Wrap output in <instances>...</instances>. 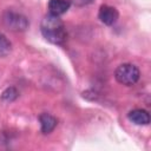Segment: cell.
I'll return each instance as SVG.
<instances>
[{
  "instance_id": "1",
  "label": "cell",
  "mask_w": 151,
  "mask_h": 151,
  "mask_svg": "<svg viewBox=\"0 0 151 151\" xmlns=\"http://www.w3.org/2000/svg\"><path fill=\"white\" fill-rule=\"evenodd\" d=\"M40 31L44 38L54 45H64L67 39L66 27L64 21L53 14H47L40 22Z\"/></svg>"
},
{
  "instance_id": "2",
  "label": "cell",
  "mask_w": 151,
  "mask_h": 151,
  "mask_svg": "<svg viewBox=\"0 0 151 151\" xmlns=\"http://www.w3.org/2000/svg\"><path fill=\"white\" fill-rule=\"evenodd\" d=\"M1 21H2V25L7 29L13 31V32H24L29 26L28 19L24 14L12 11V9H7L2 13Z\"/></svg>"
},
{
  "instance_id": "3",
  "label": "cell",
  "mask_w": 151,
  "mask_h": 151,
  "mask_svg": "<svg viewBox=\"0 0 151 151\" xmlns=\"http://www.w3.org/2000/svg\"><path fill=\"white\" fill-rule=\"evenodd\" d=\"M114 78L116 80L125 86H132L134 85L139 78H140V72L139 68L133 65V64H122L116 68L114 72Z\"/></svg>"
},
{
  "instance_id": "4",
  "label": "cell",
  "mask_w": 151,
  "mask_h": 151,
  "mask_svg": "<svg viewBox=\"0 0 151 151\" xmlns=\"http://www.w3.org/2000/svg\"><path fill=\"white\" fill-rule=\"evenodd\" d=\"M98 18L104 25L112 26V25H114L117 22L118 18H119V13L112 6L101 5L100 8H99V12H98Z\"/></svg>"
},
{
  "instance_id": "5",
  "label": "cell",
  "mask_w": 151,
  "mask_h": 151,
  "mask_svg": "<svg viewBox=\"0 0 151 151\" xmlns=\"http://www.w3.org/2000/svg\"><path fill=\"white\" fill-rule=\"evenodd\" d=\"M47 6L50 14L60 17L65 14L71 7V0H50Z\"/></svg>"
},
{
  "instance_id": "6",
  "label": "cell",
  "mask_w": 151,
  "mask_h": 151,
  "mask_svg": "<svg viewBox=\"0 0 151 151\" xmlns=\"http://www.w3.org/2000/svg\"><path fill=\"white\" fill-rule=\"evenodd\" d=\"M127 118L136 125H147L150 123V113L143 109H134L127 113Z\"/></svg>"
},
{
  "instance_id": "7",
  "label": "cell",
  "mask_w": 151,
  "mask_h": 151,
  "mask_svg": "<svg viewBox=\"0 0 151 151\" xmlns=\"http://www.w3.org/2000/svg\"><path fill=\"white\" fill-rule=\"evenodd\" d=\"M39 123H40L41 132L44 134H48L55 129V126L58 124V120H57L55 117H53L50 113H41L39 116Z\"/></svg>"
},
{
  "instance_id": "8",
  "label": "cell",
  "mask_w": 151,
  "mask_h": 151,
  "mask_svg": "<svg viewBox=\"0 0 151 151\" xmlns=\"http://www.w3.org/2000/svg\"><path fill=\"white\" fill-rule=\"evenodd\" d=\"M12 51V44L7 39V37L0 32V58L8 55Z\"/></svg>"
},
{
  "instance_id": "9",
  "label": "cell",
  "mask_w": 151,
  "mask_h": 151,
  "mask_svg": "<svg viewBox=\"0 0 151 151\" xmlns=\"http://www.w3.org/2000/svg\"><path fill=\"white\" fill-rule=\"evenodd\" d=\"M18 97H19V91L14 86H9V87L5 88L4 92L1 93V99L4 101H7V103L14 101Z\"/></svg>"
},
{
  "instance_id": "10",
  "label": "cell",
  "mask_w": 151,
  "mask_h": 151,
  "mask_svg": "<svg viewBox=\"0 0 151 151\" xmlns=\"http://www.w3.org/2000/svg\"><path fill=\"white\" fill-rule=\"evenodd\" d=\"M94 0H74V4L77 6H85V5H88L91 2H93Z\"/></svg>"
}]
</instances>
